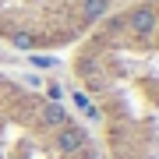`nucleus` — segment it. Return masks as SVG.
Here are the masks:
<instances>
[{"instance_id": "1", "label": "nucleus", "mask_w": 159, "mask_h": 159, "mask_svg": "<svg viewBox=\"0 0 159 159\" xmlns=\"http://www.w3.org/2000/svg\"><path fill=\"white\" fill-rule=\"evenodd\" d=\"M78 102L106 159H159V0H124L78 39Z\"/></svg>"}]
</instances>
